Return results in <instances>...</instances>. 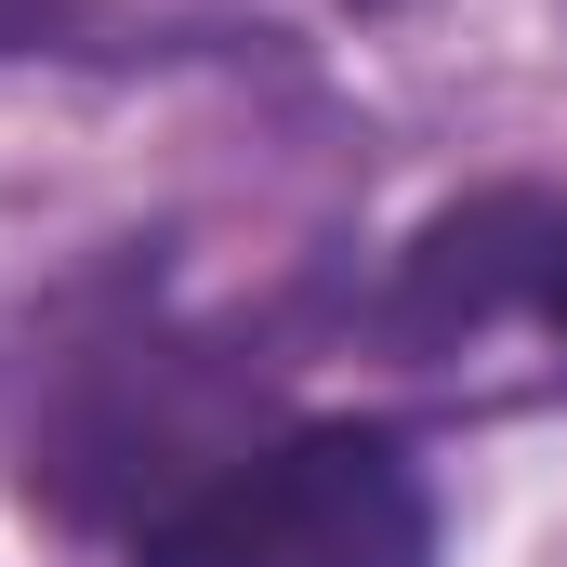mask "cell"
I'll return each instance as SVG.
<instances>
[{
	"label": "cell",
	"mask_w": 567,
	"mask_h": 567,
	"mask_svg": "<svg viewBox=\"0 0 567 567\" xmlns=\"http://www.w3.org/2000/svg\"><path fill=\"white\" fill-rule=\"evenodd\" d=\"M542 317H555V343H567V225H555V251H542Z\"/></svg>",
	"instance_id": "cell-3"
},
{
	"label": "cell",
	"mask_w": 567,
	"mask_h": 567,
	"mask_svg": "<svg viewBox=\"0 0 567 567\" xmlns=\"http://www.w3.org/2000/svg\"><path fill=\"white\" fill-rule=\"evenodd\" d=\"M145 567H435V515L396 435L317 423L172 502L145 528Z\"/></svg>",
	"instance_id": "cell-1"
},
{
	"label": "cell",
	"mask_w": 567,
	"mask_h": 567,
	"mask_svg": "<svg viewBox=\"0 0 567 567\" xmlns=\"http://www.w3.org/2000/svg\"><path fill=\"white\" fill-rule=\"evenodd\" d=\"M567 212H542V198H475V212H449L423 251H410V290H396V317L423 330V343H449V330H488L515 290L542 303V251H555Z\"/></svg>",
	"instance_id": "cell-2"
}]
</instances>
